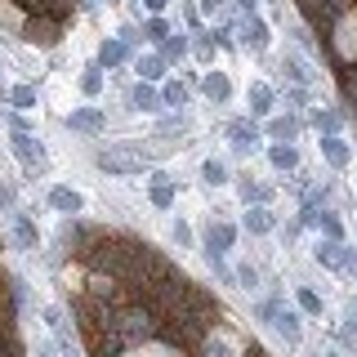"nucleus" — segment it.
Wrapping results in <instances>:
<instances>
[{
	"mask_svg": "<svg viewBox=\"0 0 357 357\" xmlns=\"http://www.w3.org/2000/svg\"><path fill=\"white\" fill-rule=\"evenodd\" d=\"M245 228H250V232H273V228H277L273 210H268V206H255L250 215H245Z\"/></svg>",
	"mask_w": 357,
	"mask_h": 357,
	"instance_id": "obj_16",
	"label": "nucleus"
},
{
	"mask_svg": "<svg viewBox=\"0 0 357 357\" xmlns=\"http://www.w3.org/2000/svg\"><path fill=\"white\" fill-rule=\"evenodd\" d=\"M148 36H152V40L170 36V27H165V18H148Z\"/></svg>",
	"mask_w": 357,
	"mask_h": 357,
	"instance_id": "obj_35",
	"label": "nucleus"
},
{
	"mask_svg": "<svg viewBox=\"0 0 357 357\" xmlns=\"http://www.w3.org/2000/svg\"><path fill=\"white\" fill-rule=\"evenodd\" d=\"M268 161H273L277 170H295V165H299V152L290 148V143H286V148H282V143H277V148L268 152Z\"/></svg>",
	"mask_w": 357,
	"mask_h": 357,
	"instance_id": "obj_19",
	"label": "nucleus"
},
{
	"mask_svg": "<svg viewBox=\"0 0 357 357\" xmlns=\"http://www.w3.org/2000/svg\"><path fill=\"white\" fill-rule=\"evenodd\" d=\"M268 192H264V188L259 183H250V178H241V201H264Z\"/></svg>",
	"mask_w": 357,
	"mask_h": 357,
	"instance_id": "obj_31",
	"label": "nucleus"
},
{
	"mask_svg": "<svg viewBox=\"0 0 357 357\" xmlns=\"http://www.w3.org/2000/svg\"><path fill=\"white\" fill-rule=\"evenodd\" d=\"M268 134H273V139H295V134H299V121H290V116H277L273 126H268Z\"/></svg>",
	"mask_w": 357,
	"mask_h": 357,
	"instance_id": "obj_24",
	"label": "nucleus"
},
{
	"mask_svg": "<svg viewBox=\"0 0 357 357\" xmlns=\"http://www.w3.org/2000/svg\"><path fill=\"white\" fill-rule=\"evenodd\" d=\"M161 130H165V134H188V116H170V121H161Z\"/></svg>",
	"mask_w": 357,
	"mask_h": 357,
	"instance_id": "obj_33",
	"label": "nucleus"
},
{
	"mask_svg": "<svg viewBox=\"0 0 357 357\" xmlns=\"http://www.w3.org/2000/svg\"><path fill=\"white\" fill-rule=\"evenodd\" d=\"M237 5L245 9V14H255V5H259V0H237Z\"/></svg>",
	"mask_w": 357,
	"mask_h": 357,
	"instance_id": "obj_38",
	"label": "nucleus"
},
{
	"mask_svg": "<svg viewBox=\"0 0 357 357\" xmlns=\"http://www.w3.org/2000/svg\"><path fill=\"white\" fill-rule=\"evenodd\" d=\"M282 72L290 76V81H299V85H308V81H312V67L299 59L295 50H286V54H282Z\"/></svg>",
	"mask_w": 357,
	"mask_h": 357,
	"instance_id": "obj_11",
	"label": "nucleus"
},
{
	"mask_svg": "<svg viewBox=\"0 0 357 357\" xmlns=\"http://www.w3.org/2000/svg\"><path fill=\"white\" fill-rule=\"evenodd\" d=\"M85 5H98V0H85Z\"/></svg>",
	"mask_w": 357,
	"mask_h": 357,
	"instance_id": "obj_39",
	"label": "nucleus"
},
{
	"mask_svg": "<svg viewBox=\"0 0 357 357\" xmlns=\"http://www.w3.org/2000/svg\"><path fill=\"white\" fill-rule=\"evenodd\" d=\"M161 103H165V107H183V103H188V89L178 85V81H165V89H161Z\"/></svg>",
	"mask_w": 357,
	"mask_h": 357,
	"instance_id": "obj_23",
	"label": "nucleus"
},
{
	"mask_svg": "<svg viewBox=\"0 0 357 357\" xmlns=\"http://www.w3.org/2000/svg\"><path fill=\"white\" fill-rule=\"evenodd\" d=\"M67 126L72 130H81V134H103V112L98 107H76V112H67Z\"/></svg>",
	"mask_w": 357,
	"mask_h": 357,
	"instance_id": "obj_5",
	"label": "nucleus"
},
{
	"mask_svg": "<svg viewBox=\"0 0 357 357\" xmlns=\"http://www.w3.org/2000/svg\"><path fill=\"white\" fill-rule=\"evenodd\" d=\"M98 165H103L107 174H139L143 165H148V152L134 148V143H107V148L98 152Z\"/></svg>",
	"mask_w": 357,
	"mask_h": 357,
	"instance_id": "obj_1",
	"label": "nucleus"
},
{
	"mask_svg": "<svg viewBox=\"0 0 357 357\" xmlns=\"http://www.w3.org/2000/svg\"><path fill=\"white\" fill-rule=\"evenodd\" d=\"M312 126L326 130V134H335V130H340V116H335V112H312Z\"/></svg>",
	"mask_w": 357,
	"mask_h": 357,
	"instance_id": "obj_27",
	"label": "nucleus"
},
{
	"mask_svg": "<svg viewBox=\"0 0 357 357\" xmlns=\"http://www.w3.org/2000/svg\"><path fill=\"white\" fill-rule=\"evenodd\" d=\"M9 223H14V241H18V250H36V228H31V219L22 215V210H9Z\"/></svg>",
	"mask_w": 357,
	"mask_h": 357,
	"instance_id": "obj_10",
	"label": "nucleus"
},
{
	"mask_svg": "<svg viewBox=\"0 0 357 357\" xmlns=\"http://www.w3.org/2000/svg\"><path fill=\"white\" fill-rule=\"evenodd\" d=\"M9 103L22 107V112H31V107H36V89H31V85H14V89H9Z\"/></svg>",
	"mask_w": 357,
	"mask_h": 357,
	"instance_id": "obj_22",
	"label": "nucleus"
},
{
	"mask_svg": "<svg viewBox=\"0 0 357 357\" xmlns=\"http://www.w3.org/2000/svg\"><path fill=\"white\" fill-rule=\"evenodd\" d=\"M321 156H326L331 165H349V148H344L340 134H326V139H321Z\"/></svg>",
	"mask_w": 357,
	"mask_h": 357,
	"instance_id": "obj_15",
	"label": "nucleus"
},
{
	"mask_svg": "<svg viewBox=\"0 0 357 357\" xmlns=\"http://www.w3.org/2000/svg\"><path fill=\"white\" fill-rule=\"evenodd\" d=\"M299 308H304V312H321V295H312L308 286H299Z\"/></svg>",
	"mask_w": 357,
	"mask_h": 357,
	"instance_id": "obj_28",
	"label": "nucleus"
},
{
	"mask_svg": "<svg viewBox=\"0 0 357 357\" xmlns=\"http://www.w3.org/2000/svg\"><path fill=\"white\" fill-rule=\"evenodd\" d=\"M245 103H250V112H259V116H264V112H273V89H268L264 81H255L250 89H245Z\"/></svg>",
	"mask_w": 357,
	"mask_h": 357,
	"instance_id": "obj_13",
	"label": "nucleus"
},
{
	"mask_svg": "<svg viewBox=\"0 0 357 357\" xmlns=\"http://www.w3.org/2000/svg\"><path fill=\"white\" fill-rule=\"evenodd\" d=\"M201 178H206L210 188L228 183V165H223V161H215V156H210V161H201Z\"/></svg>",
	"mask_w": 357,
	"mask_h": 357,
	"instance_id": "obj_17",
	"label": "nucleus"
},
{
	"mask_svg": "<svg viewBox=\"0 0 357 357\" xmlns=\"http://www.w3.org/2000/svg\"><path fill=\"white\" fill-rule=\"evenodd\" d=\"M308 357H312V353H308Z\"/></svg>",
	"mask_w": 357,
	"mask_h": 357,
	"instance_id": "obj_40",
	"label": "nucleus"
},
{
	"mask_svg": "<svg viewBox=\"0 0 357 357\" xmlns=\"http://www.w3.org/2000/svg\"><path fill=\"white\" fill-rule=\"evenodd\" d=\"M228 139H232V148H237V152H255L259 130H255L250 121H232V126H228Z\"/></svg>",
	"mask_w": 357,
	"mask_h": 357,
	"instance_id": "obj_9",
	"label": "nucleus"
},
{
	"mask_svg": "<svg viewBox=\"0 0 357 357\" xmlns=\"http://www.w3.org/2000/svg\"><path fill=\"white\" fill-rule=\"evenodd\" d=\"M237 282H241V290H255V286H259V273H255L250 264H241L237 268Z\"/></svg>",
	"mask_w": 357,
	"mask_h": 357,
	"instance_id": "obj_29",
	"label": "nucleus"
},
{
	"mask_svg": "<svg viewBox=\"0 0 357 357\" xmlns=\"http://www.w3.org/2000/svg\"><path fill=\"white\" fill-rule=\"evenodd\" d=\"M241 45H245V50H268V22L250 14L241 22Z\"/></svg>",
	"mask_w": 357,
	"mask_h": 357,
	"instance_id": "obj_7",
	"label": "nucleus"
},
{
	"mask_svg": "<svg viewBox=\"0 0 357 357\" xmlns=\"http://www.w3.org/2000/svg\"><path fill=\"white\" fill-rule=\"evenodd\" d=\"M197 59L210 63V59H215V45H210V40H197Z\"/></svg>",
	"mask_w": 357,
	"mask_h": 357,
	"instance_id": "obj_36",
	"label": "nucleus"
},
{
	"mask_svg": "<svg viewBox=\"0 0 357 357\" xmlns=\"http://www.w3.org/2000/svg\"><path fill=\"white\" fill-rule=\"evenodd\" d=\"M143 5H148V9H152V14H161V9H165V5H170V0H143Z\"/></svg>",
	"mask_w": 357,
	"mask_h": 357,
	"instance_id": "obj_37",
	"label": "nucleus"
},
{
	"mask_svg": "<svg viewBox=\"0 0 357 357\" xmlns=\"http://www.w3.org/2000/svg\"><path fill=\"white\" fill-rule=\"evenodd\" d=\"M259 317L273 321V326L282 331L290 344H299V312H290V308H282V304H259Z\"/></svg>",
	"mask_w": 357,
	"mask_h": 357,
	"instance_id": "obj_3",
	"label": "nucleus"
},
{
	"mask_svg": "<svg viewBox=\"0 0 357 357\" xmlns=\"http://www.w3.org/2000/svg\"><path fill=\"white\" fill-rule=\"evenodd\" d=\"M9 148H14V156H18L22 165H27V174H31V178L50 170V156H45V143H40V139H31L27 130H14V139H9Z\"/></svg>",
	"mask_w": 357,
	"mask_h": 357,
	"instance_id": "obj_2",
	"label": "nucleus"
},
{
	"mask_svg": "<svg viewBox=\"0 0 357 357\" xmlns=\"http://www.w3.org/2000/svg\"><path fill=\"white\" fill-rule=\"evenodd\" d=\"M340 268L349 277H357V250H344V245H340Z\"/></svg>",
	"mask_w": 357,
	"mask_h": 357,
	"instance_id": "obj_32",
	"label": "nucleus"
},
{
	"mask_svg": "<svg viewBox=\"0 0 357 357\" xmlns=\"http://www.w3.org/2000/svg\"><path fill=\"white\" fill-rule=\"evenodd\" d=\"M81 89L89 98L94 94H103V72H98V67H85V76H81Z\"/></svg>",
	"mask_w": 357,
	"mask_h": 357,
	"instance_id": "obj_25",
	"label": "nucleus"
},
{
	"mask_svg": "<svg viewBox=\"0 0 357 357\" xmlns=\"http://www.w3.org/2000/svg\"><path fill=\"white\" fill-rule=\"evenodd\" d=\"M183 54H188V40L183 36H170V40H165V59H183Z\"/></svg>",
	"mask_w": 357,
	"mask_h": 357,
	"instance_id": "obj_30",
	"label": "nucleus"
},
{
	"mask_svg": "<svg viewBox=\"0 0 357 357\" xmlns=\"http://www.w3.org/2000/svg\"><path fill=\"white\" fill-rule=\"evenodd\" d=\"M27 40L50 45V40H59V36H54V27H50V22H31V27H27Z\"/></svg>",
	"mask_w": 357,
	"mask_h": 357,
	"instance_id": "obj_26",
	"label": "nucleus"
},
{
	"mask_svg": "<svg viewBox=\"0 0 357 357\" xmlns=\"http://www.w3.org/2000/svg\"><path fill=\"white\" fill-rule=\"evenodd\" d=\"M174 241L178 245H192V228H188L183 219H174Z\"/></svg>",
	"mask_w": 357,
	"mask_h": 357,
	"instance_id": "obj_34",
	"label": "nucleus"
},
{
	"mask_svg": "<svg viewBox=\"0 0 357 357\" xmlns=\"http://www.w3.org/2000/svg\"><path fill=\"white\" fill-rule=\"evenodd\" d=\"M201 89H206L215 103H228V94H232V85H228V76H223V72H210L206 81H201Z\"/></svg>",
	"mask_w": 357,
	"mask_h": 357,
	"instance_id": "obj_14",
	"label": "nucleus"
},
{
	"mask_svg": "<svg viewBox=\"0 0 357 357\" xmlns=\"http://www.w3.org/2000/svg\"><path fill=\"white\" fill-rule=\"evenodd\" d=\"M50 206L59 210V215H81V210H85V197L76 192V188H50Z\"/></svg>",
	"mask_w": 357,
	"mask_h": 357,
	"instance_id": "obj_6",
	"label": "nucleus"
},
{
	"mask_svg": "<svg viewBox=\"0 0 357 357\" xmlns=\"http://www.w3.org/2000/svg\"><path fill=\"white\" fill-rule=\"evenodd\" d=\"M98 59H103V67H116V63H126V40H103Z\"/></svg>",
	"mask_w": 357,
	"mask_h": 357,
	"instance_id": "obj_20",
	"label": "nucleus"
},
{
	"mask_svg": "<svg viewBox=\"0 0 357 357\" xmlns=\"http://www.w3.org/2000/svg\"><path fill=\"white\" fill-rule=\"evenodd\" d=\"M130 107H134V112H161L165 103H161V94H156L148 81H139V85L130 89Z\"/></svg>",
	"mask_w": 357,
	"mask_h": 357,
	"instance_id": "obj_8",
	"label": "nucleus"
},
{
	"mask_svg": "<svg viewBox=\"0 0 357 357\" xmlns=\"http://www.w3.org/2000/svg\"><path fill=\"white\" fill-rule=\"evenodd\" d=\"M232 241H237V228H232V223H223V219H215V223H210V232H206V255L232 250Z\"/></svg>",
	"mask_w": 357,
	"mask_h": 357,
	"instance_id": "obj_4",
	"label": "nucleus"
},
{
	"mask_svg": "<svg viewBox=\"0 0 357 357\" xmlns=\"http://www.w3.org/2000/svg\"><path fill=\"white\" fill-rule=\"evenodd\" d=\"M134 72H139L143 81H161V76H165V63H161V59H152V54H143V59L134 63Z\"/></svg>",
	"mask_w": 357,
	"mask_h": 357,
	"instance_id": "obj_18",
	"label": "nucleus"
},
{
	"mask_svg": "<svg viewBox=\"0 0 357 357\" xmlns=\"http://www.w3.org/2000/svg\"><path fill=\"white\" fill-rule=\"evenodd\" d=\"M312 259H317V264H326V268H340V241H317Z\"/></svg>",
	"mask_w": 357,
	"mask_h": 357,
	"instance_id": "obj_21",
	"label": "nucleus"
},
{
	"mask_svg": "<svg viewBox=\"0 0 357 357\" xmlns=\"http://www.w3.org/2000/svg\"><path fill=\"white\" fill-rule=\"evenodd\" d=\"M152 206H161V210L174 206V183H170V174H161V170L152 174Z\"/></svg>",
	"mask_w": 357,
	"mask_h": 357,
	"instance_id": "obj_12",
	"label": "nucleus"
}]
</instances>
